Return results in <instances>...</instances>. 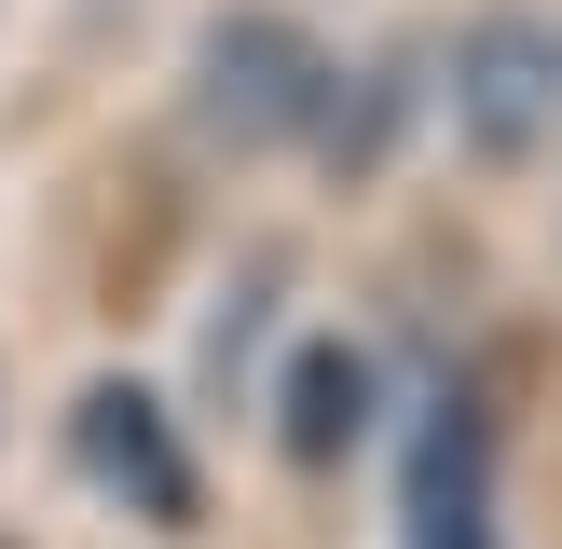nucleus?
Wrapping results in <instances>:
<instances>
[{
	"label": "nucleus",
	"instance_id": "1",
	"mask_svg": "<svg viewBox=\"0 0 562 549\" xmlns=\"http://www.w3.org/2000/svg\"><path fill=\"white\" fill-rule=\"evenodd\" d=\"M192 124L220 152H289V137L329 124V55L316 27H274V14H220L206 55H192Z\"/></svg>",
	"mask_w": 562,
	"mask_h": 549
},
{
	"label": "nucleus",
	"instance_id": "2",
	"mask_svg": "<svg viewBox=\"0 0 562 549\" xmlns=\"http://www.w3.org/2000/svg\"><path fill=\"white\" fill-rule=\"evenodd\" d=\"M69 453H82V481L110 494V508H137V522H206V467H192V439H179V412L151 399V384H82L69 399Z\"/></svg>",
	"mask_w": 562,
	"mask_h": 549
},
{
	"label": "nucleus",
	"instance_id": "3",
	"mask_svg": "<svg viewBox=\"0 0 562 549\" xmlns=\"http://www.w3.org/2000/svg\"><path fill=\"white\" fill-rule=\"evenodd\" d=\"M453 110H467V152H481V165H536L549 137H562V27H536V14L467 27Z\"/></svg>",
	"mask_w": 562,
	"mask_h": 549
},
{
	"label": "nucleus",
	"instance_id": "4",
	"mask_svg": "<svg viewBox=\"0 0 562 549\" xmlns=\"http://www.w3.org/2000/svg\"><path fill=\"white\" fill-rule=\"evenodd\" d=\"M398 549H494V412L481 399H426L398 467Z\"/></svg>",
	"mask_w": 562,
	"mask_h": 549
},
{
	"label": "nucleus",
	"instance_id": "5",
	"mask_svg": "<svg viewBox=\"0 0 562 549\" xmlns=\"http://www.w3.org/2000/svg\"><path fill=\"white\" fill-rule=\"evenodd\" d=\"M357 426H371V357L357 344H289V384H274V453L289 467H344Z\"/></svg>",
	"mask_w": 562,
	"mask_h": 549
},
{
	"label": "nucleus",
	"instance_id": "6",
	"mask_svg": "<svg viewBox=\"0 0 562 549\" xmlns=\"http://www.w3.org/2000/svg\"><path fill=\"white\" fill-rule=\"evenodd\" d=\"M412 137V55H384V69H357V82H329V124H316V152H329V179H371L384 152Z\"/></svg>",
	"mask_w": 562,
	"mask_h": 549
}]
</instances>
